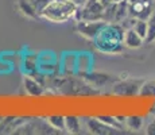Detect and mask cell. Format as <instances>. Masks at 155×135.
<instances>
[{"label": "cell", "mask_w": 155, "mask_h": 135, "mask_svg": "<svg viewBox=\"0 0 155 135\" xmlns=\"http://www.w3.org/2000/svg\"><path fill=\"white\" fill-rule=\"evenodd\" d=\"M146 43L155 42V14H151L147 18V37L144 39Z\"/></svg>", "instance_id": "cell-16"}, {"label": "cell", "mask_w": 155, "mask_h": 135, "mask_svg": "<svg viewBox=\"0 0 155 135\" xmlns=\"http://www.w3.org/2000/svg\"><path fill=\"white\" fill-rule=\"evenodd\" d=\"M22 70L27 76H32L39 72V54L27 53L23 56L22 59Z\"/></svg>", "instance_id": "cell-8"}, {"label": "cell", "mask_w": 155, "mask_h": 135, "mask_svg": "<svg viewBox=\"0 0 155 135\" xmlns=\"http://www.w3.org/2000/svg\"><path fill=\"white\" fill-rule=\"evenodd\" d=\"M71 2H74L77 5H82V4H84V3L86 2V0H71Z\"/></svg>", "instance_id": "cell-24"}, {"label": "cell", "mask_w": 155, "mask_h": 135, "mask_svg": "<svg viewBox=\"0 0 155 135\" xmlns=\"http://www.w3.org/2000/svg\"><path fill=\"white\" fill-rule=\"evenodd\" d=\"M85 124L88 127L89 133L97 134V135H109V134H116L119 133L117 128H113L111 126L105 124L100 120L99 118H88L85 120Z\"/></svg>", "instance_id": "cell-7"}, {"label": "cell", "mask_w": 155, "mask_h": 135, "mask_svg": "<svg viewBox=\"0 0 155 135\" xmlns=\"http://www.w3.org/2000/svg\"><path fill=\"white\" fill-rule=\"evenodd\" d=\"M131 27L140 35L143 39H146V37H147V19H136L135 18Z\"/></svg>", "instance_id": "cell-18"}, {"label": "cell", "mask_w": 155, "mask_h": 135, "mask_svg": "<svg viewBox=\"0 0 155 135\" xmlns=\"http://www.w3.org/2000/svg\"><path fill=\"white\" fill-rule=\"evenodd\" d=\"M23 86H25V91L28 96H41L45 92V85L41 81H38L35 77L27 76L26 74L25 79H23Z\"/></svg>", "instance_id": "cell-9"}, {"label": "cell", "mask_w": 155, "mask_h": 135, "mask_svg": "<svg viewBox=\"0 0 155 135\" xmlns=\"http://www.w3.org/2000/svg\"><path fill=\"white\" fill-rule=\"evenodd\" d=\"M146 134L148 135H155V119H153L146 127Z\"/></svg>", "instance_id": "cell-22"}, {"label": "cell", "mask_w": 155, "mask_h": 135, "mask_svg": "<svg viewBox=\"0 0 155 135\" xmlns=\"http://www.w3.org/2000/svg\"><path fill=\"white\" fill-rule=\"evenodd\" d=\"M50 2H51V0H31L32 5L37 8V11H38V14H39V16H41V12H42V10H43L45 7H46L47 4H49Z\"/></svg>", "instance_id": "cell-21"}, {"label": "cell", "mask_w": 155, "mask_h": 135, "mask_svg": "<svg viewBox=\"0 0 155 135\" xmlns=\"http://www.w3.org/2000/svg\"><path fill=\"white\" fill-rule=\"evenodd\" d=\"M28 119L26 118H16V116H8V118H2L0 120V134H14L15 130L27 122Z\"/></svg>", "instance_id": "cell-10"}, {"label": "cell", "mask_w": 155, "mask_h": 135, "mask_svg": "<svg viewBox=\"0 0 155 135\" xmlns=\"http://www.w3.org/2000/svg\"><path fill=\"white\" fill-rule=\"evenodd\" d=\"M18 8L25 16L30 18V19H37V18H41L39 14H38L37 8L32 5L31 0H18Z\"/></svg>", "instance_id": "cell-13"}, {"label": "cell", "mask_w": 155, "mask_h": 135, "mask_svg": "<svg viewBox=\"0 0 155 135\" xmlns=\"http://www.w3.org/2000/svg\"><path fill=\"white\" fill-rule=\"evenodd\" d=\"M78 5L71 0H51L42 10L41 18L53 23H65L74 19Z\"/></svg>", "instance_id": "cell-2"}, {"label": "cell", "mask_w": 155, "mask_h": 135, "mask_svg": "<svg viewBox=\"0 0 155 135\" xmlns=\"http://www.w3.org/2000/svg\"><path fill=\"white\" fill-rule=\"evenodd\" d=\"M140 96H154L155 97V80L143 81L140 88Z\"/></svg>", "instance_id": "cell-19"}, {"label": "cell", "mask_w": 155, "mask_h": 135, "mask_svg": "<svg viewBox=\"0 0 155 135\" xmlns=\"http://www.w3.org/2000/svg\"><path fill=\"white\" fill-rule=\"evenodd\" d=\"M143 43H144V39L132 27L126 29V31H124V46L128 49H139Z\"/></svg>", "instance_id": "cell-11"}, {"label": "cell", "mask_w": 155, "mask_h": 135, "mask_svg": "<svg viewBox=\"0 0 155 135\" xmlns=\"http://www.w3.org/2000/svg\"><path fill=\"white\" fill-rule=\"evenodd\" d=\"M124 31L121 23H105L100 32L93 38V46L97 52L104 54H119L123 52Z\"/></svg>", "instance_id": "cell-1"}, {"label": "cell", "mask_w": 155, "mask_h": 135, "mask_svg": "<svg viewBox=\"0 0 155 135\" xmlns=\"http://www.w3.org/2000/svg\"><path fill=\"white\" fill-rule=\"evenodd\" d=\"M104 20H76V31L81 37L93 41V38L105 26Z\"/></svg>", "instance_id": "cell-5"}, {"label": "cell", "mask_w": 155, "mask_h": 135, "mask_svg": "<svg viewBox=\"0 0 155 135\" xmlns=\"http://www.w3.org/2000/svg\"><path fill=\"white\" fill-rule=\"evenodd\" d=\"M128 15L136 19H147L153 14V2L151 0H127Z\"/></svg>", "instance_id": "cell-4"}, {"label": "cell", "mask_w": 155, "mask_h": 135, "mask_svg": "<svg viewBox=\"0 0 155 135\" xmlns=\"http://www.w3.org/2000/svg\"><path fill=\"white\" fill-rule=\"evenodd\" d=\"M84 80L88 81L94 88H101V86H113L120 80V77L115 76V74H108V73L89 72V73L84 74Z\"/></svg>", "instance_id": "cell-6"}, {"label": "cell", "mask_w": 155, "mask_h": 135, "mask_svg": "<svg viewBox=\"0 0 155 135\" xmlns=\"http://www.w3.org/2000/svg\"><path fill=\"white\" fill-rule=\"evenodd\" d=\"M0 120H2V118H0Z\"/></svg>", "instance_id": "cell-26"}, {"label": "cell", "mask_w": 155, "mask_h": 135, "mask_svg": "<svg viewBox=\"0 0 155 135\" xmlns=\"http://www.w3.org/2000/svg\"><path fill=\"white\" fill-rule=\"evenodd\" d=\"M100 2L103 3L104 5H109V4H111V3H112V2H119V0H100Z\"/></svg>", "instance_id": "cell-23"}, {"label": "cell", "mask_w": 155, "mask_h": 135, "mask_svg": "<svg viewBox=\"0 0 155 135\" xmlns=\"http://www.w3.org/2000/svg\"><path fill=\"white\" fill-rule=\"evenodd\" d=\"M144 80L139 79H120L112 86V92L116 96H138L140 95V88Z\"/></svg>", "instance_id": "cell-3"}, {"label": "cell", "mask_w": 155, "mask_h": 135, "mask_svg": "<svg viewBox=\"0 0 155 135\" xmlns=\"http://www.w3.org/2000/svg\"><path fill=\"white\" fill-rule=\"evenodd\" d=\"M65 124H66V133L69 134H80L82 130L81 120L74 115L65 116Z\"/></svg>", "instance_id": "cell-14"}, {"label": "cell", "mask_w": 155, "mask_h": 135, "mask_svg": "<svg viewBox=\"0 0 155 135\" xmlns=\"http://www.w3.org/2000/svg\"><path fill=\"white\" fill-rule=\"evenodd\" d=\"M124 124L127 126V128L132 131H139L143 126V118L138 115H132V116H128L124 120Z\"/></svg>", "instance_id": "cell-17"}, {"label": "cell", "mask_w": 155, "mask_h": 135, "mask_svg": "<svg viewBox=\"0 0 155 135\" xmlns=\"http://www.w3.org/2000/svg\"><path fill=\"white\" fill-rule=\"evenodd\" d=\"M91 65H92V58L88 56V53H81L77 56V65H76V72L80 73L81 76L91 72Z\"/></svg>", "instance_id": "cell-12"}, {"label": "cell", "mask_w": 155, "mask_h": 135, "mask_svg": "<svg viewBox=\"0 0 155 135\" xmlns=\"http://www.w3.org/2000/svg\"><path fill=\"white\" fill-rule=\"evenodd\" d=\"M151 113H153V115H155V104L153 106V108H151Z\"/></svg>", "instance_id": "cell-25"}, {"label": "cell", "mask_w": 155, "mask_h": 135, "mask_svg": "<svg viewBox=\"0 0 155 135\" xmlns=\"http://www.w3.org/2000/svg\"><path fill=\"white\" fill-rule=\"evenodd\" d=\"M46 122L51 126L53 128H55L57 131H66V124H65V116L62 115H51V116H47Z\"/></svg>", "instance_id": "cell-15"}, {"label": "cell", "mask_w": 155, "mask_h": 135, "mask_svg": "<svg viewBox=\"0 0 155 135\" xmlns=\"http://www.w3.org/2000/svg\"><path fill=\"white\" fill-rule=\"evenodd\" d=\"M97 118L100 119L103 123H105V124L111 126L113 128H117V130H121L123 128V123L119 122L116 116H108V115H101V116H97Z\"/></svg>", "instance_id": "cell-20"}]
</instances>
